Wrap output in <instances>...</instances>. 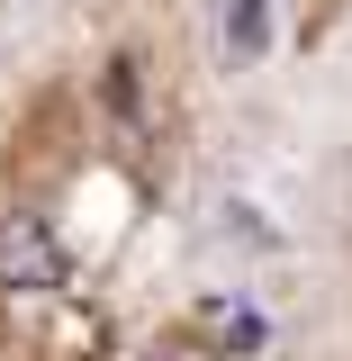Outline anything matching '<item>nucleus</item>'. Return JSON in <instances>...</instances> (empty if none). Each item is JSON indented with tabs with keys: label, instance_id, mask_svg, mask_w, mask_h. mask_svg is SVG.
<instances>
[{
	"label": "nucleus",
	"instance_id": "f03ea898",
	"mask_svg": "<svg viewBox=\"0 0 352 361\" xmlns=\"http://www.w3.org/2000/svg\"><path fill=\"white\" fill-rule=\"evenodd\" d=\"M271 37V0H226V54H262Z\"/></svg>",
	"mask_w": 352,
	"mask_h": 361
},
{
	"label": "nucleus",
	"instance_id": "f257e3e1",
	"mask_svg": "<svg viewBox=\"0 0 352 361\" xmlns=\"http://www.w3.org/2000/svg\"><path fill=\"white\" fill-rule=\"evenodd\" d=\"M63 280V244L37 217H0V289H54Z\"/></svg>",
	"mask_w": 352,
	"mask_h": 361
},
{
	"label": "nucleus",
	"instance_id": "7ed1b4c3",
	"mask_svg": "<svg viewBox=\"0 0 352 361\" xmlns=\"http://www.w3.org/2000/svg\"><path fill=\"white\" fill-rule=\"evenodd\" d=\"M99 90H109V109H118V118H135V90H145V82H135V63L118 54V63H109V82H99Z\"/></svg>",
	"mask_w": 352,
	"mask_h": 361
}]
</instances>
